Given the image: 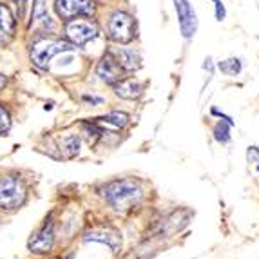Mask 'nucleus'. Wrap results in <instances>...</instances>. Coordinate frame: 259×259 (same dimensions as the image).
Instances as JSON below:
<instances>
[{"mask_svg":"<svg viewBox=\"0 0 259 259\" xmlns=\"http://www.w3.org/2000/svg\"><path fill=\"white\" fill-rule=\"evenodd\" d=\"M102 194L114 208L125 210L142 201L143 190L142 185L134 180H118V182H111L109 185H105Z\"/></svg>","mask_w":259,"mask_h":259,"instance_id":"f257e3e1","label":"nucleus"},{"mask_svg":"<svg viewBox=\"0 0 259 259\" xmlns=\"http://www.w3.org/2000/svg\"><path fill=\"white\" fill-rule=\"evenodd\" d=\"M27 198L26 185L17 176H0V210L13 212L24 205Z\"/></svg>","mask_w":259,"mask_h":259,"instance_id":"f03ea898","label":"nucleus"},{"mask_svg":"<svg viewBox=\"0 0 259 259\" xmlns=\"http://www.w3.org/2000/svg\"><path fill=\"white\" fill-rule=\"evenodd\" d=\"M71 44L62 42V40H53V38H40L31 46V60L36 67L40 69H48L49 62L53 56H56L58 53L69 51Z\"/></svg>","mask_w":259,"mask_h":259,"instance_id":"7ed1b4c3","label":"nucleus"},{"mask_svg":"<svg viewBox=\"0 0 259 259\" xmlns=\"http://www.w3.org/2000/svg\"><path fill=\"white\" fill-rule=\"evenodd\" d=\"M109 38L118 44H127L136 36V22L131 15L123 11H116L109 18Z\"/></svg>","mask_w":259,"mask_h":259,"instance_id":"20e7f679","label":"nucleus"},{"mask_svg":"<svg viewBox=\"0 0 259 259\" xmlns=\"http://www.w3.org/2000/svg\"><path fill=\"white\" fill-rule=\"evenodd\" d=\"M65 36L71 42V46H85L87 42H91L98 36V29L91 22L73 18L65 26Z\"/></svg>","mask_w":259,"mask_h":259,"instance_id":"39448f33","label":"nucleus"},{"mask_svg":"<svg viewBox=\"0 0 259 259\" xmlns=\"http://www.w3.org/2000/svg\"><path fill=\"white\" fill-rule=\"evenodd\" d=\"M93 0H56V13L64 20H73L76 17H91L95 13Z\"/></svg>","mask_w":259,"mask_h":259,"instance_id":"423d86ee","label":"nucleus"},{"mask_svg":"<svg viewBox=\"0 0 259 259\" xmlns=\"http://www.w3.org/2000/svg\"><path fill=\"white\" fill-rule=\"evenodd\" d=\"M174 8H176L178 20H180V27L185 38H192L198 29V17H196L194 8L187 2V0H174Z\"/></svg>","mask_w":259,"mask_h":259,"instance_id":"0eeeda50","label":"nucleus"},{"mask_svg":"<svg viewBox=\"0 0 259 259\" xmlns=\"http://www.w3.org/2000/svg\"><path fill=\"white\" fill-rule=\"evenodd\" d=\"M96 74L100 76L102 82L111 83V85L118 83L121 78H125L123 76V67L118 64V60L111 53H107V55L98 62V65H96Z\"/></svg>","mask_w":259,"mask_h":259,"instance_id":"6e6552de","label":"nucleus"},{"mask_svg":"<svg viewBox=\"0 0 259 259\" xmlns=\"http://www.w3.org/2000/svg\"><path fill=\"white\" fill-rule=\"evenodd\" d=\"M53 243H55V225L51 220L46 221L42 229L31 238L29 241V250L36 252V254H44V252H49L53 248Z\"/></svg>","mask_w":259,"mask_h":259,"instance_id":"1a4fd4ad","label":"nucleus"},{"mask_svg":"<svg viewBox=\"0 0 259 259\" xmlns=\"http://www.w3.org/2000/svg\"><path fill=\"white\" fill-rule=\"evenodd\" d=\"M83 241H95V243H104L111 248L112 252L120 250L121 246V238L120 234L114 232V230H109V229H102V230H91V232H87L83 236Z\"/></svg>","mask_w":259,"mask_h":259,"instance_id":"9d476101","label":"nucleus"},{"mask_svg":"<svg viewBox=\"0 0 259 259\" xmlns=\"http://www.w3.org/2000/svg\"><path fill=\"white\" fill-rule=\"evenodd\" d=\"M15 35V18L8 6L0 4V46H6Z\"/></svg>","mask_w":259,"mask_h":259,"instance_id":"9b49d317","label":"nucleus"},{"mask_svg":"<svg viewBox=\"0 0 259 259\" xmlns=\"http://www.w3.org/2000/svg\"><path fill=\"white\" fill-rule=\"evenodd\" d=\"M114 91H116V95L120 96V98H125V100H134L138 98L140 95H142L143 87L140 82H136L134 78H121L120 82L114 83Z\"/></svg>","mask_w":259,"mask_h":259,"instance_id":"f8f14e48","label":"nucleus"},{"mask_svg":"<svg viewBox=\"0 0 259 259\" xmlns=\"http://www.w3.org/2000/svg\"><path fill=\"white\" fill-rule=\"evenodd\" d=\"M116 60L123 67V71H134L142 65V58H140V55L134 49H120L116 53Z\"/></svg>","mask_w":259,"mask_h":259,"instance_id":"ddd939ff","label":"nucleus"},{"mask_svg":"<svg viewBox=\"0 0 259 259\" xmlns=\"http://www.w3.org/2000/svg\"><path fill=\"white\" fill-rule=\"evenodd\" d=\"M58 149H60V154L58 158H65V160H69V158H74L80 151V140L78 136H73V134H67L64 138L58 142Z\"/></svg>","mask_w":259,"mask_h":259,"instance_id":"4468645a","label":"nucleus"},{"mask_svg":"<svg viewBox=\"0 0 259 259\" xmlns=\"http://www.w3.org/2000/svg\"><path fill=\"white\" fill-rule=\"evenodd\" d=\"M98 123H105V125H111V127H114V129H123V127L129 123V116H127L125 112L112 111V112H109L107 116L98 118Z\"/></svg>","mask_w":259,"mask_h":259,"instance_id":"2eb2a0df","label":"nucleus"},{"mask_svg":"<svg viewBox=\"0 0 259 259\" xmlns=\"http://www.w3.org/2000/svg\"><path fill=\"white\" fill-rule=\"evenodd\" d=\"M35 24H44V26L51 27V18L48 15V6H46V0H35V6H33V15H31Z\"/></svg>","mask_w":259,"mask_h":259,"instance_id":"dca6fc26","label":"nucleus"},{"mask_svg":"<svg viewBox=\"0 0 259 259\" xmlns=\"http://www.w3.org/2000/svg\"><path fill=\"white\" fill-rule=\"evenodd\" d=\"M220 71L225 74H229V76H236V74L241 73V60L239 58H229V60H223L220 62Z\"/></svg>","mask_w":259,"mask_h":259,"instance_id":"f3484780","label":"nucleus"},{"mask_svg":"<svg viewBox=\"0 0 259 259\" xmlns=\"http://www.w3.org/2000/svg\"><path fill=\"white\" fill-rule=\"evenodd\" d=\"M229 127H230V123H229V121H225V120H221L220 123H218L216 131H214V133H216V140H218V142H221V143L229 142V140H230Z\"/></svg>","mask_w":259,"mask_h":259,"instance_id":"a211bd4d","label":"nucleus"},{"mask_svg":"<svg viewBox=\"0 0 259 259\" xmlns=\"http://www.w3.org/2000/svg\"><path fill=\"white\" fill-rule=\"evenodd\" d=\"M9 127H11V116H9L8 109L0 104V136L8 133Z\"/></svg>","mask_w":259,"mask_h":259,"instance_id":"6ab92c4d","label":"nucleus"},{"mask_svg":"<svg viewBox=\"0 0 259 259\" xmlns=\"http://www.w3.org/2000/svg\"><path fill=\"white\" fill-rule=\"evenodd\" d=\"M225 15H227V11H225V6L221 4L220 0H216V18L218 20H225Z\"/></svg>","mask_w":259,"mask_h":259,"instance_id":"aec40b11","label":"nucleus"},{"mask_svg":"<svg viewBox=\"0 0 259 259\" xmlns=\"http://www.w3.org/2000/svg\"><path fill=\"white\" fill-rule=\"evenodd\" d=\"M85 102H91V104H102V98H95V96H83Z\"/></svg>","mask_w":259,"mask_h":259,"instance_id":"412c9836","label":"nucleus"},{"mask_svg":"<svg viewBox=\"0 0 259 259\" xmlns=\"http://www.w3.org/2000/svg\"><path fill=\"white\" fill-rule=\"evenodd\" d=\"M257 154H259V149L257 147H252L250 151H248V160H254Z\"/></svg>","mask_w":259,"mask_h":259,"instance_id":"4be33fe9","label":"nucleus"},{"mask_svg":"<svg viewBox=\"0 0 259 259\" xmlns=\"http://www.w3.org/2000/svg\"><path fill=\"white\" fill-rule=\"evenodd\" d=\"M4 85H6V76L4 74H0V89H2Z\"/></svg>","mask_w":259,"mask_h":259,"instance_id":"5701e85b","label":"nucleus"},{"mask_svg":"<svg viewBox=\"0 0 259 259\" xmlns=\"http://www.w3.org/2000/svg\"><path fill=\"white\" fill-rule=\"evenodd\" d=\"M15 2H17L18 6H24V2H26V0H15Z\"/></svg>","mask_w":259,"mask_h":259,"instance_id":"b1692460","label":"nucleus"},{"mask_svg":"<svg viewBox=\"0 0 259 259\" xmlns=\"http://www.w3.org/2000/svg\"><path fill=\"white\" fill-rule=\"evenodd\" d=\"M64 259H74V255H73V254H69V255H65Z\"/></svg>","mask_w":259,"mask_h":259,"instance_id":"393cba45","label":"nucleus"},{"mask_svg":"<svg viewBox=\"0 0 259 259\" xmlns=\"http://www.w3.org/2000/svg\"><path fill=\"white\" fill-rule=\"evenodd\" d=\"M214 2H216V0H214Z\"/></svg>","mask_w":259,"mask_h":259,"instance_id":"a878e982","label":"nucleus"}]
</instances>
